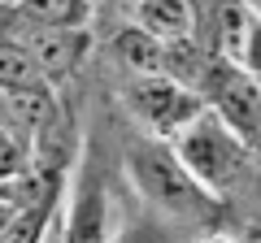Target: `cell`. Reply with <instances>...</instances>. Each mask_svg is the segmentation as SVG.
Wrapping results in <instances>:
<instances>
[{
  "instance_id": "cell-1",
  "label": "cell",
  "mask_w": 261,
  "mask_h": 243,
  "mask_svg": "<svg viewBox=\"0 0 261 243\" xmlns=\"http://www.w3.org/2000/svg\"><path fill=\"white\" fill-rule=\"evenodd\" d=\"M126 183L130 191L170 222H205L218 196L196 183L170 139H130L126 143Z\"/></svg>"
},
{
  "instance_id": "cell-2",
  "label": "cell",
  "mask_w": 261,
  "mask_h": 243,
  "mask_svg": "<svg viewBox=\"0 0 261 243\" xmlns=\"http://www.w3.org/2000/svg\"><path fill=\"white\" fill-rule=\"evenodd\" d=\"M170 143H174V152L183 157V165L196 174V183L205 191H214V196L235 191V183H244L248 169H252V143L244 139L240 131H231L218 109H205Z\"/></svg>"
},
{
  "instance_id": "cell-3",
  "label": "cell",
  "mask_w": 261,
  "mask_h": 243,
  "mask_svg": "<svg viewBox=\"0 0 261 243\" xmlns=\"http://www.w3.org/2000/svg\"><path fill=\"white\" fill-rule=\"evenodd\" d=\"M122 104L152 139H174L178 131H187L200 113L209 109V100L192 87H183L170 74H148V78H130L122 87Z\"/></svg>"
},
{
  "instance_id": "cell-4",
  "label": "cell",
  "mask_w": 261,
  "mask_h": 243,
  "mask_svg": "<svg viewBox=\"0 0 261 243\" xmlns=\"http://www.w3.org/2000/svg\"><path fill=\"white\" fill-rule=\"evenodd\" d=\"M126 226L118 213V200L109 191V178L87 161L79 169L74 196H70V217H65V243H113Z\"/></svg>"
},
{
  "instance_id": "cell-5",
  "label": "cell",
  "mask_w": 261,
  "mask_h": 243,
  "mask_svg": "<svg viewBox=\"0 0 261 243\" xmlns=\"http://www.w3.org/2000/svg\"><path fill=\"white\" fill-rule=\"evenodd\" d=\"M205 100L209 109H218L226 117L231 131H240L252 148H261V83L240 61H226V56L214 61V74L205 83Z\"/></svg>"
},
{
  "instance_id": "cell-6",
  "label": "cell",
  "mask_w": 261,
  "mask_h": 243,
  "mask_svg": "<svg viewBox=\"0 0 261 243\" xmlns=\"http://www.w3.org/2000/svg\"><path fill=\"white\" fill-rule=\"evenodd\" d=\"M252 26H257V13L248 9V0H200L196 39H200L209 52L226 56V61H240Z\"/></svg>"
},
{
  "instance_id": "cell-7",
  "label": "cell",
  "mask_w": 261,
  "mask_h": 243,
  "mask_svg": "<svg viewBox=\"0 0 261 243\" xmlns=\"http://www.w3.org/2000/svg\"><path fill=\"white\" fill-rule=\"evenodd\" d=\"M9 35L27 39V48L35 52L39 66H44L48 83L74 74V70L83 66L87 48H92V39H87L83 26H39V31H9Z\"/></svg>"
},
{
  "instance_id": "cell-8",
  "label": "cell",
  "mask_w": 261,
  "mask_h": 243,
  "mask_svg": "<svg viewBox=\"0 0 261 243\" xmlns=\"http://www.w3.org/2000/svg\"><path fill=\"white\" fill-rule=\"evenodd\" d=\"M57 122H61V109H57L53 83H35V87L5 92V131L22 135V139H31V143H39Z\"/></svg>"
},
{
  "instance_id": "cell-9",
  "label": "cell",
  "mask_w": 261,
  "mask_h": 243,
  "mask_svg": "<svg viewBox=\"0 0 261 243\" xmlns=\"http://www.w3.org/2000/svg\"><path fill=\"white\" fill-rule=\"evenodd\" d=\"M113 56H118V66L126 70V78L166 74V39H157L152 31H144L140 22H135V26H122L118 35H113Z\"/></svg>"
},
{
  "instance_id": "cell-10",
  "label": "cell",
  "mask_w": 261,
  "mask_h": 243,
  "mask_svg": "<svg viewBox=\"0 0 261 243\" xmlns=\"http://www.w3.org/2000/svg\"><path fill=\"white\" fill-rule=\"evenodd\" d=\"M135 22L152 31L157 39H183L196 35L200 22V0H135Z\"/></svg>"
},
{
  "instance_id": "cell-11",
  "label": "cell",
  "mask_w": 261,
  "mask_h": 243,
  "mask_svg": "<svg viewBox=\"0 0 261 243\" xmlns=\"http://www.w3.org/2000/svg\"><path fill=\"white\" fill-rule=\"evenodd\" d=\"M92 5L87 0H18L5 9V18H13L22 31H39V26H87Z\"/></svg>"
},
{
  "instance_id": "cell-12",
  "label": "cell",
  "mask_w": 261,
  "mask_h": 243,
  "mask_svg": "<svg viewBox=\"0 0 261 243\" xmlns=\"http://www.w3.org/2000/svg\"><path fill=\"white\" fill-rule=\"evenodd\" d=\"M0 83H5V92H18V87L48 83L44 66L35 61V52L27 48V39L5 35V52H0Z\"/></svg>"
},
{
  "instance_id": "cell-13",
  "label": "cell",
  "mask_w": 261,
  "mask_h": 243,
  "mask_svg": "<svg viewBox=\"0 0 261 243\" xmlns=\"http://www.w3.org/2000/svg\"><path fill=\"white\" fill-rule=\"evenodd\" d=\"M53 208H57V200L5 217V239L0 243H44V230H48V222H53Z\"/></svg>"
},
{
  "instance_id": "cell-14",
  "label": "cell",
  "mask_w": 261,
  "mask_h": 243,
  "mask_svg": "<svg viewBox=\"0 0 261 243\" xmlns=\"http://www.w3.org/2000/svg\"><path fill=\"white\" fill-rule=\"evenodd\" d=\"M161 222H170V217H126V226H122V234L113 243H170V230Z\"/></svg>"
},
{
  "instance_id": "cell-15",
  "label": "cell",
  "mask_w": 261,
  "mask_h": 243,
  "mask_svg": "<svg viewBox=\"0 0 261 243\" xmlns=\"http://www.w3.org/2000/svg\"><path fill=\"white\" fill-rule=\"evenodd\" d=\"M240 66H244V70H248V74L261 83V18H257V26H252L248 44H244V56H240Z\"/></svg>"
},
{
  "instance_id": "cell-16",
  "label": "cell",
  "mask_w": 261,
  "mask_h": 243,
  "mask_svg": "<svg viewBox=\"0 0 261 243\" xmlns=\"http://www.w3.org/2000/svg\"><path fill=\"white\" fill-rule=\"evenodd\" d=\"M196 243H235V239H231V234H222V230H209V234H200Z\"/></svg>"
},
{
  "instance_id": "cell-17",
  "label": "cell",
  "mask_w": 261,
  "mask_h": 243,
  "mask_svg": "<svg viewBox=\"0 0 261 243\" xmlns=\"http://www.w3.org/2000/svg\"><path fill=\"white\" fill-rule=\"evenodd\" d=\"M248 9H252V13H257V18H261V0H248Z\"/></svg>"
}]
</instances>
